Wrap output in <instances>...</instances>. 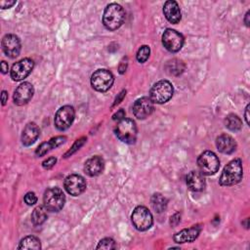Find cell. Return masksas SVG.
Instances as JSON below:
<instances>
[{"label": "cell", "mask_w": 250, "mask_h": 250, "mask_svg": "<svg viewBox=\"0 0 250 250\" xmlns=\"http://www.w3.org/2000/svg\"><path fill=\"white\" fill-rule=\"evenodd\" d=\"M243 176L242 162L239 158L232 159L224 168L219 183L223 187H229L238 184Z\"/></svg>", "instance_id": "cell-1"}, {"label": "cell", "mask_w": 250, "mask_h": 250, "mask_svg": "<svg viewBox=\"0 0 250 250\" xmlns=\"http://www.w3.org/2000/svg\"><path fill=\"white\" fill-rule=\"evenodd\" d=\"M125 20V12L122 6L117 3H111L106 6L103 16V23L108 30L118 29Z\"/></svg>", "instance_id": "cell-2"}, {"label": "cell", "mask_w": 250, "mask_h": 250, "mask_svg": "<svg viewBox=\"0 0 250 250\" xmlns=\"http://www.w3.org/2000/svg\"><path fill=\"white\" fill-rule=\"evenodd\" d=\"M65 202V196L60 188L54 187L45 190L43 196L44 207L50 212H59L62 209Z\"/></svg>", "instance_id": "cell-3"}, {"label": "cell", "mask_w": 250, "mask_h": 250, "mask_svg": "<svg viewBox=\"0 0 250 250\" xmlns=\"http://www.w3.org/2000/svg\"><path fill=\"white\" fill-rule=\"evenodd\" d=\"M173 93L172 84L168 80H160L151 87L149 99L154 104H165L172 98Z\"/></svg>", "instance_id": "cell-4"}, {"label": "cell", "mask_w": 250, "mask_h": 250, "mask_svg": "<svg viewBox=\"0 0 250 250\" xmlns=\"http://www.w3.org/2000/svg\"><path fill=\"white\" fill-rule=\"evenodd\" d=\"M115 134L123 143L134 144L137 139L136 123L132 119L124 117L117 123L115 127Z\"/></svg>", "instance_id": "cell-5"}, {"label": "cell", "mask_w": 250, "mask_h": 250, "mask_svg": "<svg viewBox=\"0 0 250 250\" xmlns=\"http://www.w3.org/2000/svg\"><path fill=\"white\" fill-rule=\"evenodd\" d=\"M197 165L203 175L211 176L218 172L220 168V160L213 151L206 150L198 156Z\"/></svg>", "instance_id": "cell-6"}, {"label": "cell", "mask_w": 250, "mask_h": 250, "mask_svg": "<svg viewBox=\"0 0 250 250\" xmlns=\"http://www.w3.org/2000/svg\"><path fill=\"white\" fill-rule=\"evenodd\" d=\"M114 81L112 73L107 69H98L91 76V85L98 92H106Z\"/></svg>", "instance_id": "cell-7"}, {"label": "cell", "mask_w": 250, "mask_h": 250, "mask_svg": "<svg viewBox=\"0 0 250 250\" xmlns=\"http://www.w3.org/2000/svg\"><path fill=\"white\" fill-rule=\"evenodd\" d=\"M134 227L141 231L148 229L153 223L150 211L145 206H137L131 216Z\"/></svg>", "instance_id": "cell-8"}, {"label": "cell", "mask_w": 250, "mask_h": 250, "mask_svg": "<svg viewBox=\"0 0 250 250\" xmlns=\"http://www.w3.org/2000/svg\"><path fill=\"white\" fill-rule=\"evenodd\" d=\"M75 110L71 105H63L58 109L55 115L54 123L58 130L63 131L69 128L74 120Z\"/></svg>", "instance_id": "cell-9"}, {"label": "cell", "mask_w": 250, "mask_h": 250, "mask_svg": "<svg viewBox=\"0 0 250 250\" xmlns=\"http://www.w3.org/2000/svg\"><path fill=\"white\" fill-rule=\"evenodd\" d=\"M162 44L171 53L180 51L184 45L183 35L175 29L167 28L162 34Z\"/></svg>", "instance_id": "cell-10"}, {"label": "cell", "mask_w": 250, "mask_h": 250, "mask_svg": "<svg viewBox=\"0 0 250 250\" xmlns=\"http://www.w3.org/2000/svg\"><path fill=\"white\" fill-rule=\"evenodd\" d=\"M34 62L29 58H24L13 64L11 68V77L14 81L24 79L33 69Z\"/></svg>", "instance_id": "cell-11"}, {"label": "cell", "mask_w": 250, "mask_h": 250, "mask_svg": "<svg viewBox=\"0 0 250 250\" xmlns=\"http://www.w3.org/2000/svg\"><path fill=\"white\" fill-rule=\"evenodd\" d=\"M65 190L73 196L81 194L86 188L85 179L78 174H71L67 176L63 183Z\"/></svg>", "instance_id": "cell-12"}, {"label": "cell", "mask_w": 250, "mask_h": 250, "mask_svg": "<svg viewBox=\"0 0 250 250\" xmlns=\"http://www.w3.org/2000/svg\"><path fill=\"white\" fill-rule=\"evenodd\" d=\"M2 50L4 54L9 58H16L21 52V41L20 38L15 34H6L2 39Z\"/></svg>", "instance_id": "cell-13"}, {"label": "cell", "mask_w": 250, "mask_h": 250, "mask_svg": "<svg viewBox=\"0 0 250 250\" xmlns=\"http://www.w3.org/2000/svg\"><path fill=\"white\" fill-rule=\"evenodd\" d=\"M133 113L134 115L139 118V119H145L146 117H148L153 109V103L151 102V100L147 97H142L138 100H136V102L133 104Z\"/></svg>", "instance_id": "cell-14"}, {"label": "cell", "mask_w": 250, "mask_h": 250, "mask_svg": "<svg viewBox=\"0 0 250 250\" xmlns=\"http://www.w3.org/2000/svg\"><path fill=\"white\" fill-rule=\"evenodd\" d=\"M34 88L29 82H23L18 86L14 92V102L18 105L27 104L33 97Z\"/></svg>", "instance_id": "cell-15"}, {"label": "cell", "mask_w": 250, "mask_h": 250, "mask_svg": "<svg viewBox=\"0 0 250 250\" xmlns=\"http://www.w3.org/2000/svg\"><path fill=\"white\" fill-rule=\"evenodd\" d=\"M201 231V227L200 225L192 226L188 229H184L180 230L179 232L175 233L174 235V241L177 243H187V242H192L195 240L199 233Z\"/></svg>", "instance_id": "cell-16"}, {"label": "cell", "mask_w": 250, "mask_h": 250, "mask_svg": "<svg viewBox=\"0 0 250 250\" xmlns=\"http://www.w3.org/2000/svg\"><path fill=\"white\" fill-rule=\"evenodd\" d=\"M163 14L166 20L171 23H178L182 19V14L178 3L174 0H168L164 3Z\"/></svg>", "instance_id": "cell-17"}, {"label": "cell", "mask_w": 250, "mask_h": 250, "mask_svg": "<svg viewBox=\"0 0 250 250\" xmlns=\"http://www.w3.org/2000/svg\"><path fill=\"white\" fill-rule=\"evenodd\" d=\"M104 161L99 155L92 156L85 162V165H84V171L90 177H95L100 175L104 171Z\"/></svg>", "instance_id": "cell-18"}, {"label": "cell", "mask_w": 250, "mask_h": 250, "mask_svg": "<svg viewBox=\"0 0 250 250\" xmlns=\"http://www.w3.org/2000/svg\"><path fill=\"white\" fill-rule=\"evenodd\" d=\"M188 188L192 191H201L205 188V178L200 171H190L187 176Z\"/></svg>", "instance_id": "cell-19"}, {"label": "cell", "mask_w": 250, "mask_h": 250, "mask_svg": "<svg viewBox=\"0 0 250 250\" xmlns=\"http://www.w3.org/2000/svg\"><path fill=\"white\" fill-rule=\"evenodd\" d=\"M216 146L219 151L226 154H230L236 149V143L229 135L222 134L216 139Z\"/></svg>", "instance_id": "cell-20"}, {"label": "cell", "mask_w": 250, "mask_h": 250, "mask_svg": "<svg viewBox=\"0 0 250 250\" xmlns=\"http://www.w3.org/2000/svg\"><path fill=\"white\" fill-rule=\"evenodd\" d=\"M40 134L39 127L34 122H29L25 125L21 134V143L24 146H31L38 139Z\"/></svg>", "instance_id": "cell-21"}, {"label": "cell", "mask_w": 250, "mask_h": 250, "mask_svg": "<svg viewBox=\"0 0 250 250\" xmlns=\"http://www.w3.org/2000/svg\"><path fill=\"white\" fill-rule=\"evenodd\" d=\"M66 138L63 137V136H59V137H56V138H53L51 139L50 141L48 142H45V143H42L36 149L35 153L37 156H43L45 155L47 152H49L51 149L53 148H56L58 147L59 146H61L62 144H63L65 142Z\"/></svg>", "instance_id": "cell-22"}, {"label": "cell", "mask_w": 250, "mask_h": 250, "mask_svg": "<svg viewBox=\"0 0 250 250\" xmlns=\"http://www.w3.org/2000/svg\"><path fill=\"white\" fill-rule=\"evenodd\" d=\"M167 203H168L167 198L165 196H163L161 193H154L151 196L150 204H151L152 209L156 213L163 212L166 209V207H167Z\"/></svg>", "instance_id": "cell-23"}, {"label": "cell", "mask_w": 250, "mask_h": 250, "mask_svg": "<svg viewBox=\"0 0 250 250\" xmlns=\"http://www.w3.org/2000/svg\"><path fill=\"white\" fill-rule=\"evenodd\" d=\"M165 68H166V71L170 75H179L184 71L185 64L181 60L173 59V60L167 62Z\"/></svg>", "instance_id": "cell-24"}, {"label": "cell", "mask_w": 250, "mask_h": 250, "mask_svg": "<svg viewBox=\"0 0 250 250\" xmlns=\"http://www.w3.org/2000/svg\"><path fill=\"white\" fill-rule=\"evenodd\" d=\"M41 243L38 237L29 235L22 238L18 246V249H40Z\"/></svg>", "instance_id": "cell-25"}, {"label": "cell", "mask_w": 250, "mask_h": 250, "mask_svg": "<svg viewBox=\"0 0 250 250\" xmlns=\"http://www.w3.org/2000/svg\"><path fill=\"white\" fill-rule=\"evenodd\" d=\"M225 126L232 131V132H236L239 131L242 127V121L241 119L236 115V114H229L226 118H225Z\"/></svg>", "instance_id": "cell-26"}, {"label": "cell", "mask_w": 250, "mask_h": 250, "mask_svg": "<svg viewBox=\"0 0 250 250\" xmlns=\"http://www.w3.org/2000/svg\"><path fill=\"white\" fill-rule=\"evenodd\" d=\"M47 209L43 206H37L31 213V221L34 225H41L47 219Z\"/></svg>", "instance_id": "cell-27"}, {"label": "cell", "mask_w": 250, "mask_h": 250, "mask_svg": "<svg viewBox=\"0 0 250 250\" xmlns=\"http://www.w3.org/2000/svg\"><path fill=\"white\" fill-rule=\"evenodd\" d=\"M150 54V49L147 45H143L140 47V49L137 52V61L141 63L147 61Z\"/></svg>", "instance_id": "cell-28"}, {"label": "cell", "mask_w": 250, "mask_h": 250, "mask_svg": "<svg viewBox=\"0 0 250 250\" xmlns=\"http://www.w3.org/2000/svg\"><path fill=\"white\" fill-rule=\"evenodd\" d=\"M115 248H116L115 241L109 237L102 239L97 246V249H104V250H110V249H115Z\"/></svg>", "instance_id": "cell-29"}, {"label": "cell", "mask_w": 250, "mask_h": 250, "mask_svg": "<svg viewBox=\"0 0 250 250\" xmlns=\"http://www.w3.org/2000/svg\"><path fill=\"white\" fill-rule=\"evenodd\" d=\"M85 138H81V139H79V140H77L75 143H74V145L72 146V147L64 154V156L65 157H67V156H69V155H71L72 153H74L77 149H79V147L80 146H83V144H84V142H85Z\"/></svg>", "instance_id": "cell-30"}, {"label": "cell", "mask_w": 250, "mask_h": 250, "mask_svg": "<svg viewBox=\"0 0 250 250\" xmlns=\"http://www.w3.org/2000/svg\"><path fill=\"white\" fill-rule=\"evenodd\" d=\"M24 202L27 204V205H34L36 202H37V197L35 195L34 192H27L25 195H24Z\"/></svg>", "instance_id": "cell-31"}, {"label": "cell", "mask_w": 250, "mask_h": 250, "mask_svg": "<svg viewBox=\"0 0 250 250\" xmlns=\"http://www.w3.org/2000/svg\"><path fill=\"white\" fill-rule=\"evenodd\" d=\"M57 162V158L54 157V156H51L47 159H45L43 162H42V166L45 168V169H51Z\"/></svg>", "instance_id": "cell-32"}, {"label": "cell", "mask_w": 250, "mask_h": 250, "mask_svg": "<svg viewBox=\"0 0 250 250\" xmlns=\"http://www.w3.org/2000/svg\"><path fill=\"white\" fill-rule=\"evenodd\" d=\"M180 218H181V216H180L179 213H176L175 215H173V216L171 217V220H170L171 226H177V225L180 223V221H181Z\"/></svg>", "instance_id": "cell-33"}, {"label": "cell", "mask_w": 250, "mask_h": 250, "mask_svg": "<svg viewBox=\"0 0 250 250\" xmlns=\"http://www.w3.org/2000/svg\"><path fill=\"white\" fill-rule=\"evenodd\" d=\"M16 4V1H0V7L2 9H7V8H11L13 5Z\"/></svg>", "instance_id": "cell-34"}, {"label": "cell", "mask_w": 250, "mask_h": 250, "mask_svg": "<svg viewBox=\"0 0 250 250\" xmlns=\"http://www.w3.org/2000/svg\"><path fill=\"white\" fill-rule=\"evenodd\" d=\"M125 117V112L123 109H119L115 114H113L112 116V119L113 120H121Z\"/></svg>", "instance_id": "cell-35"}, {"label": "cell", "mask_w": 250, "mask_h": 250, "mask_svg": "<svg viewBox=\"0 0 250 250\" xmlns=\"http://www.w3.org/2000/svg\"><path fill=\"white\" fill-rule=\"evenodd\" d=\"M127 69V61L124 62V59L123 61L120 62V64H119V67H118V70H119V73L123 74Z\"/></svg>", "instance_id": "cell-36"}, {"label": "cell", "mask_w": 250, "mask_h": 250, "mask_svg": "<svg viewBox=\"0 0 250 250\" xmlns=\"http://www.w3.org/2000/svg\"><path fill=\"white\" fill-rule=\"evenodd\" d=\"M8 70H9L8 63H7L5 61H3V62H1V71H2V73H7Z\"/></svg>", "instance_id": "cell-37"}, {"label": "cell", "mask_w": 250, "mask_h": 250, "mask_svg": "<svg viewBox=\"0 0 250 250\" xmlns=\"http://www.w3.org/2000/svg\"><path fill=\"white\" fill-rule=\"evenodd\" d=\"M1 100H2V104H6L7 101H8V93L6 91H2V94H1Z\"/></svg>", "instance_id": "cell-38"}, {"label": "cell", "mask_w": 250, "mask_h": 250, "mask_svg": "<svg viewBox=\"0 0 250 250\" xmlns=\"http://www.w3.org/2000/svg\"><path fill=\"white\" fill-rule=\"evenodd\" d=\"M125 95H126V91H122V92L120 93L119 97H118V98H116V100H115V103L113 104V105H115V104H119V103L122 101V99L124 98V96H125Z\"/></svg>", "instance_id": "cell-39"}, {"label": "cell", "mask_w": 250, "mask_h": 250, "mask_svg": "<svg viewBox=\"0 0 250 250\" xmlns=\"http://www.w3.org/2000/svg\"><path fill=\"white\" fill-rule=\"evenodd\" d=\"M248 111H249V104H247V106H246V108H245V113H244V115H245V120H246L247 125H249V114H248Z\"/></svg>", "instance_id": "cell-40"}, {"label": "cell", "mask_w": 250, "mask_h": 250, "mask_svg": "<svg viewBox=\"0 0 250 250\" xmlns=\"http://www.w3.org/2000/svg\"><path fill=\"white\" fill-rule=\"evenodd\" d=\"M244 22H245V24H246L247 26H249V12H247V13H246V15H245Z\"/></svg>", "instance_id": "cell-41"}]
</instances>
